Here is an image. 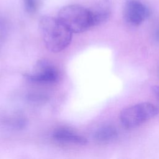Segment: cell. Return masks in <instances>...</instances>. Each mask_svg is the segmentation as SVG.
Instances as JSON below:
<instances>
[{"label":"cell","instance_id":"obj_1","mask_svg":"<svg viewBox=\"0 0 159 159\" xmlns=\"http://www.w3.org/2000/svg\"><path fill=\"white\" fill-rule=\"evenodd\" d=\"M39 29L45 45L52 52L63 50L71 42L73 33L58 17H42L39 22Z\"/></svg>","mask_w":159,"mask_h":159},{"label":"cell","instance_id":"obj_2","mask_svg":"<svg viewBox=\"0 0 159 159\" xmlns=\"http://www.w3.org/2000/svg\"><path fill=\"white\" fill-rule=\"evenodd\" d=\"M58 19L72 33H81L93 27L89 9L78 4L63 7L58 12Z\"/></svg>","mask_w":159,"mask_h":159},{"label":"cell","instance_id":"obj_3","mask_svg":"<svg viewBox=\"0 0 159 159\" xmlns=\"http://www.w3.org/2000/svg\"><path fill=\"white\" fill-rule=\"evenodd\" d=\"M158 113L157 106L150 102H141L124 109L120 113L119 119L124 127L127 129L135 128Z\"/></svg>","mask_w":159,"mask_h":159},{"label":"cell","instance_id":"obj_4","mask_svg":"<svg viewBox=\"0 0 159 159\" xmlns=\"http://www.w3.org/2000/svg\"><path fill=\"white\" fill-rule=\"evenodd\" d=\"M31 81L38 83H54L59 78V73L56 67L47 60H40L34 70L26 75Z\"/></svg>","mask_w":159,"mask_h":159},{"label":"cell","instance_id":"obj_5","mask_svg":"<svg viewBox=\"0 0 159 159\" xmlns=\"http://www.w3.org/2000/svg\"><path fill=\"white\" fill-rule=\"evenodd\" d=\"M150 14L148 7L138 0L125 1L123 15L125 20L130 25H139L146 20Z\"/></svg>","mask_w":159,"mask_h":159},{"label":"cell","instance_id":"obj_6","mask_svg":"<svg viewBox=\"0 0 159 159\" xmlns=\"http://www.w3.org/2000/svg\"><path fill=\"white\" fill-rule=\"evenodd\" d=\"M53 139L60 143L76 145H85L87 140L73 130L66 127H60L52 133Z\"/></svg>","mask_w":159,"mask_h":159},{"label":"cell","instance_id":"obj_7","mask_svg":"<svg viewBox=\"0 0 159 159\" xmlns=\"http://www.w3.org/2000/svg\"><path fill=\"white\" fill-rule=\"evenodd\" d=\"M110 2L108 0H101L89 8L93 27L106 22L111 16Z\"/></svg>","mask_w":159,"mask_h":159},{"label":"cell","instance_id":"obj_8","mask_svg":"<svg viewBox=\"0 0 159 159\" xmlns=\"http://www.w3.org/2000/svg\"><path fill=\"white\" fill-rule=\"evenodd\" d=\"M116 129L112 125H105L98 129L94 133V139L99 143H106L117 137Z\"/></svg>","mask_w":159,"mask_h":159},{"label":"cell","instance_id":"obj_9","mask_svg":"<svg viewBox=\"0 0 159 159\" xmlns=\"http://www.w3.org/2000/svg\"><path fill=\"white\" fill-rule=\"evenodd\" d=\"M25 7L29 11H34L35 9V0H24Z\"/></svg>","mask_w":159,"mask_h":159},{"label":"cell","instance_id":"obj_10","mask_svg":"<svg viewBox=\"0 0 159 159\" xmlns=\"http://www.w3.org/2000/svg\"><path fill=\"white\" fill-rule=\"evenodd\" d=\"M152 91L159 99V86H155L152 88Z\"/></svg>","mask_w":159,"mask_h":159},{"label":"cell","instance_id":"obj_11","mask_svg":"<svg viewBox=\"0 0 159 159\" xmlns=\"http://www.w3.org/2000/svg\"><path fill=\"white\" fill-rule=\"evenodd\" d=\"M155 36H156V38H157V40L159 42V27L157 28V30H156Z\"/></svg>","mask_w":159,"mask_h":159}]
</instances>
